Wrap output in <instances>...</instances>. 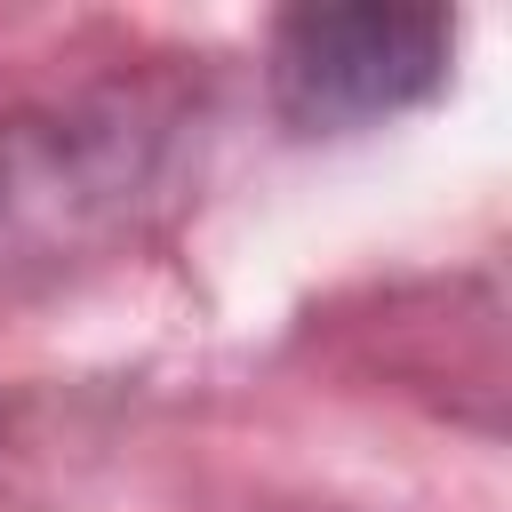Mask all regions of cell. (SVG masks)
<instances>
[{
    "mask_svg": "<svg viewBox=\"0 0 512 512\" xmlns=\"http://www.w3.org/2000/svg\"><path fill=\"white\" fill-rule=\"evenodd\" d=\"M192 104L160 88H96L0 120V296L128 240L184 168Z\"/></svg>",
    "mask_w": 512,
    "mask_h": 512,
    "instance_id": "obj_1",
    "label": "cell"
},
{
    "mask_svg": "<svg viewBox=\"0 0 512 512\" xmlns=\"http://www.w3.org/2000/svg\"><path fill=\"white\" fill-rule=\"evenodd\" d=\"M456 24L408 0H352V8H296L272 32V104L304 136H344L424 104L448 80Z\"/></svg>",
    "mask_w": 512,
    "mask_h": 512,
    "instance_id": "obj_2",
    "label": "cell"
}]
</instances>
